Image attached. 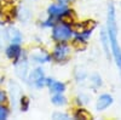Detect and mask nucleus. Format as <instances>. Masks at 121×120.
<instances>
[{
  "label": "nucleus",
  "instance_id": "f257e3e1",
  "mask_svg": "<svg viewBox=\"0 0 121 120\" xmlns=\"http://www.w3.org/2000/svg\"><path fill=\"white\" fill-rule=\"evenodd\" d=\"M116 34H117V29H116V19H115V9L113 4H110L108 9V38H109L110 45H112L113 55L116 61V64L121 69V50L116 40Z\"/></svg>",
  "mask_w": 121,
  "mask_h": 120
},
{
  "label": "nucleus",
  "instance_id": "f03ea898",
  "mask_svg": "<svg viewBox=\"0 0 121 120\" xmlns=\"http://www.w3.org/2000/svg\"><path fill=\"white\" fill-rule=\"evenodd\" d=\"M70 36H72V32L67 26L59 24L57 27H55L53 29V38L58 41H63V40H68Z\"/></svg>",
  "mask_w": 121,
  "mask_h": 120
},
{
  "label": "nucleus",
  "instance_id": "7ed1b4c3",
  "mask_svg": "<svg viewBox=\"0 0 121 120\" xmlns=\"http://www.w3.org/2000/svg\"><path fill=\"white\" fill-rule=\"evenodd\" d=\"M6 38H9L10 41H11L12 44H19L21 40H22L21 33H19L16 28H10L6 32Z\"/></svg>",
  "mask_w": 121,
  "mask_h": 120
},
{
  "label": "nucleus",
  "instance_id": "20e7f679",
  "mask_svg": "<svg viewBox=\"0 0 121 120\" xmlns=\"http://www.w3.org/2000/svg\"><path fill=\"white\" fill-rule=\"evenodd\" d=\"M112 102H113L112 96H109V95H102V96L99 97L98 102H97V109L103 111V109H105L107 107H109L110 104H112Z\"/></svg>",
  "mask_w": 121,
  "mask_h": 120
},
{
  "label": "nucleus",
  "instance_id": "39448f33",
  "mask_svg": "<svg viewBox=\"0 0 121 120\" xmlns=\"http://www.w3.org/2000/svg\"><path fill=\"white\" fill-rule=\"evenodd\" d=\"M68 47L64 45H59L55 49V52H53V57L57 59V61H63V59L67 57L68 55Z\"/></svg>",
  "mask_w": 121,
  "mask_h": 120
},
{
  "label": "nucleus",
  "instance_id": "423d86ee",
  "mask_svg": "<svg viewBox=\"0 0 121 120\" xmlns=\"http://www.w3.org/2000/svg\"><path fill=\"white\" fill-rule=\"evenodd\" d=\"M6 53L10 58H13V59H17L18 56L21 55V49H19L18 44H12L7 50H6Z\"/></svg>",
  "mask_w": 121,
  "mask_h": 120
},
{
  "label": "nucleus",
  "instance_id": "0eeeda50",
  "mask_svg": "<svg viewBox=\"0 0 121 120\" xmlns=\"http://www.w3.org/2000/svg\"><path fill=\"white\" fill-rule=\"evenodd\" d=\"M16 71H17V74L19 78L22 79H26L27 78V71H28V66H27V62L26 61H21L18 62L17 66H16Z\"/></svg>",
  "mask_w": 121,
  "mask_h": 120
},
{
  "label": "nucleus",
  "instance_id": "6e6552de",
  "mask_svg": "<svg viewBox=\"0 0 121 120\" xmlns=\"http://www.w3.org/2000/svg\"><path fill=\"white\" fill-rule=\"evenodd\" d=\"M64 11H67V7L65 5H51L48 7V12L50 15H52V16H57V15H62Z\"/></svg>",
  "mask_w": 121,
  "mask_h": 120
},
{
  "label": "nucleus",
  "instance_id": "1a4fd4ad",
  "mask_svg": "<svg viewBox=\"0 0 121 120\" xmlns=\"http://www.w3.org/2000/svg\"><path fill=\"white\" fill-rule=\"evenodd\" d=\"M44 78V72H43V69L41 68H36L35 71L32 72V74L29 75V80H30V83H38L39 80H41Z\"/></svg>",
  "mask_w": 121,
  "mask_h": 120
},
{
  "label": "nucleus",
  "instance_id": "9d476101",
  "mask_svg": "<svg viewBox=\"0 0 121 120\" xmlns=\"http://www.w3.org/2000/svg\"><path fill=\"white\" fill-rule=\"evenodd\" d=\"M18 18L21 19L22 22H28L29 19H30V12H29V10L24 6H21L18 9Z\"/></svg>",
  "mask_w": 121,
  "mask_h": 120
},
{
  "label": "nucleus",
  "instance_id": "9b49d317",
  "mask_svg": "<svg viewBox=\"0 0 121 120\" xmlns=\"http://www.w3.org/2000/svg\"><path fill=\"white\" fill-rule=\"evenodd\" d=\"M50 89H51V91H53V92H63L64 91V89H65V86H64V84H62V83H56V81H51L50 83Z\"/></svg>",
  "mask_w": 121,
  "mask_h": 120
},
{
  "label": "nucleus",
  "instance_id": "f8f14e48",
  "mask_svg": "<svg viewBox=\"0 0 121 120\" xmlns=\"http://www.w3.org/2000/svg\"><path fill=\"white\" fill-rule=\"evenodd\" d=\"M76 118L84 119V120H90V119H92V115H91L86 109H80V111L76 113Z\"/></svg>",
  "mask_w": 121,
  "mask_h": 120
},
{
  "label": "nucleus",
  "instance_id": "ddd939ff",
  "mask_svg": "<svg viewBox=\"0 0 121 120\" xmlns=\"http://www.w3.org/2000/svg\"><path fill=\"white\" fill-rule=\"evenodd\" d=\"M73 46L76 50H79V51H82V50H85V47H86V43L82 41V40H80V39H75L73 41Z\"/></svg>",
  "mask_w": 121,
  "mask_h": 120
},
{
  "label": "nucleus",
  "instance_id": "4468645a",
  "mask_svg": "<svg viewBox=\"0 0 121 120\" xmlns=\"http://www.w3.org/2000/svg\"><path fill=\"white\" fill-rule=\"evenodd\" d=\"M52 103H55V104H57V106L64 104V103H65V98L60 95V93H59V95H56V96L52 97Z\"/></svg>",
  "mask_w": 121,
  "mask_h": 120
},
{
  "label": "nucleus",
  "instance_id": "2eb2a0df",
  "mask_svg": "<svg viewBox=\"0 0 121 120\" xmlns=\"http://www.w3.org/2000/svg\"><path fill=\"white\" fill-rule=\"evenodd\" d=\"M13 87H15V89H12V87H11V97H12V99H13V104L16 106L17 96H18V93H19V87H18L16 84H13Z\"/></svg>",
  "mask_w": 121,
  "mask_h": 120
},
{
  "label": "nucleus",
  "instance_id": "dca6fc26",
  "mask_svg": "<svg viewBox=\"0 0 121 120\" xmlns=\"http://www.w3.org/2000/svg\"><path fill=\"white\" fill-rule=\"evenodd\" d=\"M60 21L64 22L65 24H72L73 23V17L70 16V13H65V15L62 13V16H60Z\"/></svg>",
  "mask_w": 121,
  "mask_h": 120
},
{
  "label": "nucleus",
  "instance_id": "f3484780",
  "mask_svg": "<svg viewBox=\"0 0 121 120\" xmlns=\"http://www.w3.org/2000/svg\"><path fill=\"white\" fill-rule=\"evenodd\" d=\"M33 58L35 59L36 62H46V61H48V56L47 55H34L33 56Z\"/></svg>",
  "mask_w": 121,
  "mask_h": 120
},
{
  "label": "nucleus",
  "instance_id": "a211bd4d",
  "mask_svg": "<svg viewBox=\"0 0 121 120\" xmlns=\"http://www.w3.org/2000/svg\"><path fill=\"white\" fill-rule=\"evenodd\" d=\"M19 99H21V108H22V111H27L28 106H29V99H28V97H21Z\"/></svg>",
  "mask_w": 121,
  "mask_h": 120
},
{
  "label": "nucleus",
  "instance_id": "6ab92c4d",
  "mask_svg": "<svg viewBox=\"0 0 121 120\" xmlns=\"http://www.w3.org/2000/svg\"><path fill=\"white\" fill-rule=\"evenodd\" d=\"M95 26H96V23H95L93 21H86V22L84 23V27H85V31H86V32H91V31L95 28Z\"/></svg>",
  "mask_w": 121,
  "mask_h": 120
},
{
  "label": "nucleus",
  "instance_id": "aec40b11",
  "mask_svg": "<svg viewBox=\"0 0 121 120\" xmlns=\"http://www.w3.org/2000/svg\"><path fill=\"white\" fill-rule=\"evenodd\" d=\"M102 41H103V45H104V49H105V52L108 53V52H109V49H108L109 38H108V35L105 34V32H103V33H102Z\"/></svg>",
  "mask_w": 121,
  "mask_h": 120
},
{
  "label": "nucleus",
  "instance_id": "412c9836",
  "mask_svg": "<svg viewBox=\"0 0 121 120\" xmlns=\"http://www.w3.org/2000/svg\"><path fill=\"white\" fill-rule=\"evenodd\" d=\"M73 29H74V32L80 33V34L84 33V32H86V31H85V27H84V23H82V24H75Z\"/></svg>",
  "mask_w": 121,
  "mask_h": 120
},
{
  "label": "nucleus",
  "instance_id": "4be33fe9",
  "mask_svg": "<svg viewBox=\"0 0 121 120\" xmlns=\"http://www.w3.org/2000/svg\"><path fill=\"white\" fill-rule=\"evenodd\" d=\"M7 116V111L5 108H3V107H0V120H3V119H5Z\"/></svg>",
  "mask_w": 121,
  "mask_h": 120
},
{
  "label": "nucleus",
  "instance_id": "5701e85b",
  "mask_svg": "<svg viewBox=\"0 0 121 120\" xmlns=\"http://www.w3.org/2000/svg\"><path fill=\"white\" fill-rule=\"evenodd\" d=\"M53 119H68V115L63 114V113H55L53 114Z\"/></svg>",
  "mask_w": 121,
  "mask_h": 120
},
{
  "label": "nucleus",
  "instance_id": "b1692460",
  "mask_svg": "<svg viewBox=\"0 0 121 120\" xmlns=\"http://www.w3.org/2000/svg\"><path fill=\"white\" fill-rule=\"evenodd\" d=\"M6 21H7V17H6L4 13H1V12H0V24H4Z\"/></svg>",
  "mask_w": 121,
  "mask_h": 120
},
{
  "label": "nucleus",
  "instance_id": "393cba45",
  "mask_svg": "<svg viewBox=\"0 0 121 120\" xmlns=\"http://www.w3.org/2000/svg\"><path fill=\"white\" fill-rule=\"evenodd\" d=\"M5 98H6V95H5V92L0 91V103H1V102H4V101H5Z\"/></svg>",
  "mask_w": 121,
  "mask_h": 120
}]
</instances>
